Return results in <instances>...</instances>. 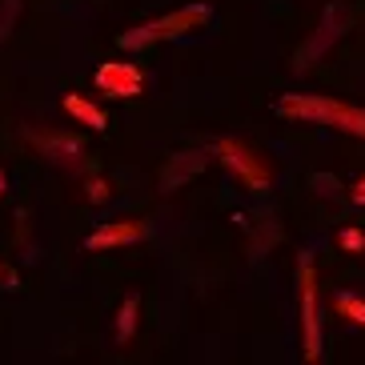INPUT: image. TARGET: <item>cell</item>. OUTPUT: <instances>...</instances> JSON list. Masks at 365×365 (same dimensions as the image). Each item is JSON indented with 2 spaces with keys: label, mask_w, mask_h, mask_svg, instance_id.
Returning a JSON list of instances; mask_svg holds the SVG:
<instances>
[{
  "label": "cell",
  "mask_w": 365,
  "mask_h": 365,
  "mask_svg": "<svg viewBox=\"0 0 365 365\" xmlns=\"http://www.w3.org/2000/svg\"><path fill=\"white\" fill-rule=\"evenodd\" d=\"M277 113L289 120H309V125H329V129L365 137V108L345 105L333 97H309V93H285L277 101Z\"/></svg>",
  "instance_id": "1"
},
{
  "label": "cell",
  "mask_w": 365,
  "mask_h": 365,
  "mask_svg": "<svg viewBox=\"0 0 365 365\" xmlns=\"http://www.w3.org/2000/svg\"><path fill=\"white\" fill-rule=\"evenodd\" d=\"M209 21V4H185V9L169 12L161 21L153 24H140V29H129V33L120 36V48H149L157 41H173V36H185L189 29Z\"/></svg>",
  "instance_id": "2"
},
{
  "label": "cell",
  "mask_w": 365,
  "mask_h": 365,
  "mask_svg": "<svg viewBox=\"0 0 365 365\" xmlns=\"http://www.w3.org/2000/svg\"><path fill=\"white\" fill-rule=\"evenodd\" d=\"M217 161L225 165L229 173L237 177V185L241 189H249V193H265L269 185H273V173H269V165L261 161L257 153L249 149L245 140H233V137H221L213 145Z\"/></svg>",
  "instance_id": "3"
},
{
  "label": "cell",
  "mask_w": 365,
  "mask_h": 365,
  "mask_svg": "<svg viewBox=\"0 0 365 365\" xmlns=\"http://www.w3.org/2000/svg\"><path fill=\"white\" fill-rule=\"evenodd\" d=\"M297 285H301V333H305V361H322V309H317V273L313 257L301 253L297 261Z\"/></svg>",
  "instance_id": "4"
},
{
  "label": "cell",
  "mask_w": 365,
  "mask_h": 365,
  "mask_svg": "<svg viewBox=\"0 0 365 365\" xmlns=\"http://www.w3.org/2000/svg\"><path fill=\"white\" fill-rule=\"evenodd\" d=\"M345 24H349V9H345V4H329L325 16H322V24H317V33L297 48V73H305V68L317 65V56L345 33Z\"/></svg>",
  "instance_id": "5"
},
{
  "label": "cell",
  "mask_w": 365,
  "mask_h": 365,
  "mask_svg": "<svg viewBox=\"0 0 365 365\" xmlns=\"http://www.w3.org/2000/svg\"><path fill=\"white\" fill-rule=\"evenodd\" d=\"M97 88L108 93V97L117 101H129V97H140V88H145V73H140L133 61H105L97 68Z\"/></svg>",
  "instance_id": "6"
},
{
  "label": "cell",
  "mask_w": 365,
  "mask_h": 365,
  "mask_svg": "<svg viewBox=\"0 0 365 365\" xmlns=\"http://www.w3.org/2000/svg\"><path fill=\"white\" fill-rule=\"evenodd\" d=\"M29 140L41 149V157H48L61 169H76L85 161V140L76 133H29Z\"/></svg>",
  "instance_id": "7"
},
{
  "label": "cell",
  "mask_w": 365,
  "mask_h": 365,
  "mask_svg": "<svg viewBox=\"0 0 365 365\" xmlns=\"http://www.w3.org/2000/svg\"><path fill=\"white\" fill-rule=\"evenodd\" d=\"M217 153H205V149H189V153H177L169 165H165L161 173V193H177L185 181H193L197 173L209 169V161H213Z\"/></svg>",
  "instance_id": "8"
},
{
  "label": "cell",
  "mask_w": 365,
  "mask_h": 365,
  "mask_svg": "<svg viewBox=\"0 0 365 365\" xmlns=\"http://www.w3.org/2000/svg\"><path fill=\"white\" fill-rule=\"evenodd\" d=\"M140 237H149V229L140 221H105L101 229H93L85 241L88 253H105V249H120V245H133Z\"/></svg>",
  "instance_id": "9"
},
{
  "label": "cell",
  "mask_w": 365,
  "mask_h": 365,
  "mask_svg": "<svg viewBox=\"0 0 365 365\" xmlns=\"http://www.w3.org/2000/svg\"><path fill=\"white\" fill-rule=\"evenodd\" d=\"M61 105H65L68 117H76L81 125H88L93 133H105V129H108V117L101 113L97 105H93V101H85V97H76V93H68V97L61 101Z\"/></svg>",
  "instance_id": "10"
},
{
  "label": "cell",
  "mask_w": 365,
  "mask_h": 365,
  "mask_svg": "<svg viewBox=\"0 0 365 365\" xmlns=\"http://www.w3.org/2000/svg\"><path fill=\"white\" fill-rule=\"evenodd\" d=\"M137 313H140V301L137 297H125L120 301V313H117V341L125 345L133 337V329H137Z\"/></svg>",
  "instance_id": "11"
},
{
  "label": "cell",
  "mask_w": 365,
  "mask_h": 365,
  "mask_svg": "<svg viewBox=\"0 0 365 365\" xmlns=\"http://www.w3.org/2000/svg\"><path fill=\"white\" fill-rule=\"evenodd\" d=\"M337 313L341 317H349V322H357V325H365V301L357 297V293H337Z\"/></svg>",
  "instance_id": "12"
},
{
  "label": "cell",
  "mask_w": 365,
  "mask_h": 365,
  "mask_svg": "<svg viewBox=\"0 0 365 365\" xmlns=\"http://www.w3.org/2000/svg\"><path fill=\"white\" fill-rule=\"evenodd\" d=\"M337 245H341L345 253H365V233L357 225H345L341 233H337Z\"/></svg>",
  "instance_id": "13"
},
{
  "label": "cell",
  "mask_w": 365,
  "mask_h": 365,
  "mask_svg": "<svg viewBox=\"0 0 365 365\" xmlns=\"http://www.w3.org/2000/svg\"><path fill=\"white\" fill-rule=\"evenodd\" d=\"M16 16H21V0H0V41L12 33Z\"/></svg>",
  "instance_id": "14"
},
{
  "label": "cell",
  "mask_w": 365,
  "mask_h": 365,
  "mask_svg": "<svg viewBox=\"0 0 365 365\" xmlns=\"http://www.w3.org/2000/svg\"><path fill=\"white\" fill-rule=\"evenodd\" d=\"M85 193H88V201H93V205H105L108 201V185L101 181L97 173H88V177H85Z\"/></svg>",
  "instance_id": "15"
},
{
  "label": "cell",
  "mask_w": 365,
  "mask_h": 365,
  "mask_svg": "<svg viewBox=\"0 0 365 365\" xmlns=\"http://www.w3.org/2000/svg\"><path fill=\"white\" fill-rule=\"evenodd\" d=\"M0 289H9V293L21 289V273H16L12 265H4V261H0Z\"/></svg>",
  "instance_id": "16"
},
{
  "label": "cell",
  "mask_w": 365,
  "mask_h": 365,
  "mask_svg": "<svg viewBox=\"0 0 365 365\" xmlns=\"http://www.w3.org/2000/svg\"><path fill=\"white\" fill-rule=\"evenodd\" d=\"M313 185H317V193H322V197H329V193H337V189H341L329 173H313Z\"/></svg>",
  "instance_id": "17"
},
{
  "label": "cell",
  "mask_w": 365,
  "mask_h": 365,
  "mask_svg": "<svg viewBox=\"0 0 365 365\" xmlns=\"http://www.w3.org/2000/svg\"><path fill=\"white\" fill-rule=\"evenodd\" d=\"M349 201H354V205H365V177L354 185V189H349Z\"/></svg>",
  "instance_id": "18"
},
{
  "label": "cell",
  "mask_w": 365,
  "mask_h": 365,
  "mask_svg": "<svg viewBox=\"0 0 365 365\" xmlns=\"http://www.w3.org/2000/svg\"><path fill=\"white\" fill-rule=\"evenodd\" d=\"M9 193V181H4V173H0V197Z\"/></svg>",
  "instance_id": "19"
}]
</instances>
